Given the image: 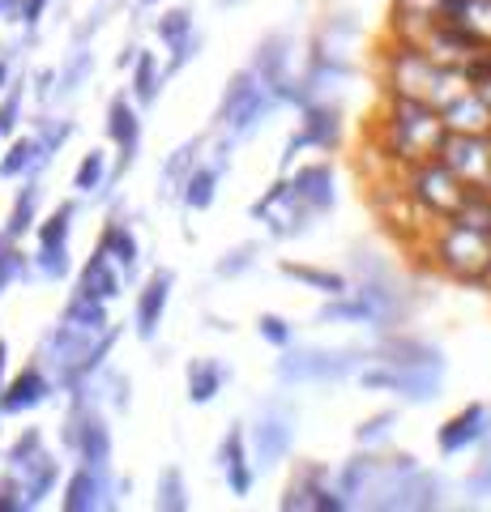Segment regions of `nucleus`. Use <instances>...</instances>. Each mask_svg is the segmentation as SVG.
Here are the masks:
<instances>
[{"mask_svg": "<svg viewBox=\"0 0 491 512\" xmlns=\"http://www.w3.org/2000/svg\"><path fill=\"white\" fill-rule=\"evenodd\" d=\"M385 86H389V94H398V99H415V103H427L436 111L449 99H457V94L474 90L462 69L440 64L427 52H419L415 43H402V39L385 56Z\"/></svg>", "mask_w": 491, "mask_h": 512, "instance_id": "nucleus-1", "label": "nucleus"}, {"mask_svg": "<svg viewBox=\"0 0 491 512\" xmlns=\"http://www.w3.org/2000/svg\"><path fill=\"white\" fill-rule=\"evenodd\" d=\"M445 133L449 128L440 120L436 107L389 94V107H385V116H380V141H385V154L398 167H415V163L436 158Z\"/></svg>", "mask_w": 491, "mask_h": 512, "instance_id": "nucleus-2", "label": "nucleus"}, {"mask_svg": "<svg viewBox=\"0 0 491 512\" xmlns=\"http://www.w3.org/2000/svg\"><path fill=\"white\" fill-rule=\"evenodd\" d=\"M406 299L402 291H393L385 274L359 278L355 286H346L342 295H329V303L316 320H338V325H372V329H393L406 320Z\"/></svg>", "mask_w": 491, "mask_h": 512, "instance_id": "nucleus-3", "label": "nucleus"}, {"mask_svg": "<svg viewBox=\"0 0 491 512\" xmlns=\"http://www.w3.org/2000/svg\"><path fill=\"white\" fill-rule=\"evenodd\" d=\"M278 107H282L278 94L244 64L240 73H231L223 99H218V107H214V133H227L231 141H244V137L257 133Z\"/></svg>", "mask_w": 491, "mask_h": 512, "instance_id": "nucleus-4", "label": "nucleus"}, {"mask_svg": "<svg viewBox=\"0 0 491 512\" xmlns=\"http://www.w3.org/2000/svg\"><path fill=\"white\" fill-rule=\"evenodd\" d=\"M363 363H372V350L363 346H282L278 359V380L282 384H325V380H346L355 376Z\"/></svg>", "mask_w": 491, "mask_h": 512, "instance_id": "nucleus-5", "label": "nucleus"}, {"mask_svg": "<svg viewBox=\"0 0 491 512\" xmlns=\"http://www.w3.org/2000/svg\"><path fill=\"white\" fill-rule=\"evenodd\" d=\"M436 265L457 282H491V227H462V222H440Z\"/></svg>", "mask_w": 491, "mask_h": 512, "instance_id": "nucleus-6", "label": "nucleus"}, {"mask_svg": "<svg viewBox=\"0 0 491 512\" xmlns=\"http://www.w3.org/2000/svg\"><path fill=\"white\" fill-rule=\"evenodd\" d=\"M406 192H410V201L419 205V214H427L432 222H449L479 188H470L462 175L449 171L440 158H427V163L410 167V188Z\"/></svg>", "mask_w": 491, "mask_h": 512, "instance_id": "nucleus-7", "label": "nucleus"}, {"mask_svg": "<svg viewBox=\"0 0 491 512\" xmlns=\"http://www.w3.org/2000/svg\"><path fill=\"white\" fill-rule=\"evenodd\" d=\"M359 384H363V389L393 393L406 406H427V402H436V397H440V389H445V372H436V367L376 363V367H359Z\"/></svg>", "mask_w": 491, "mask_h": 512, "instance_id": "nucleus-8", "label": "nucleus"}, {"mask_svg": "<svg viewBox=\"0 0 491 512\" xmlns=\"http://www.w3.org/2000/svg\"><path fill=\"white\" fill-rule=\"evenodd\" d=\"M342 146V107L338 103H329L325 94L321 99H312L299 107V133H291L287 141V150H282V171H291V163L304 150H338Z\"/></svg>", "mask_w": 491, "mask_h": 512, "instance_id": "nucleus-9", "label": "nucleus"}, {"mask_svg": "<svg viewBox=\"0 0 491 512\" xmlns=\"http://www.w3.org/2000/svg\"><path fill=\"white\" fill-rule=\"evenodd\" d=\"M248 444H252V466H257L261 474L274 470L287 461L291 444H295V410L287 402H269L257 423H252V431H244Z\"/></svg>", "mask_w": 491, "mask_h": 512, "instance_id": "nucleus-10", "label": "nucleus"}, {"mask_svg": "<svg viewBox=\"0 0 491 512\" xmlns=\"http://www.w3.org/2000/svg\"><path fill=\"white\" fill-rule=\"evenodd\" d=\"M77 201H60L39 227V248H35V269L47 282H65L73 274V256H69V235H73Z\"/></svg>", "mask_w": 491, "mask_h": 512, "instance_id": "nucleus-11", "label": "nucleus"}, {"mask_svg": "<svg viewBox=\"0 0 491 512\" xmlns=\"http://www.w3.org/2000/svg\"><path fill=\"white\" fill-rule=\"evenodd\" d=\"M248 214L252 218H261L265 227H269V235L274 239H295V235H308L312 231V222H316V214L308 210L304 201L291 192V184H287V175L265 192L261 201H252L248 205Z\"/></svg>", "mask_w": 491, "mask_h": 512, "instance_id": "nucleus-12", "label": "nucleus"}, {"mask_svg": "<svg viewBox=\"0 0 491 512\" xmlns=\"http://www.w3.org/2000/svg\"><path fill=\"white\" fill-rule=\"evenodd\" d=\"M436 158L462 175L470 188L491 197V133H445Z\"/></svg>", "mask_w": 491, "mask_h": 512, "instance_id": "nucleus-13", "label": "nucleus"}, {"mask_svg": "<svg viewBox=\"0 0 491 512\" xmlns=\"http://www.w3.org/2000/svg\"><path fill=\"white\" fill-rule=\"evenodd\" d=\"M282 508H299V512H342L351 508V500L334 487L325 466H299L295 478L287 483V495H282Z\"/></svg>", "mask_w": 491, "mask_h": 512, "instance_id": "nucleus-14", "label": "nucleus"}, {"mask_svg": "<svg viewBox=\"0 0 491 512\" xmlns=\"http://www.w3.org/2000/svg\"><path fill=\"white\" fill-rule=\"evenodd\" d=\"M154 35H158V43L167 47V69H163V77H176L188 60H197V52H201V30H197V22H193V9L188 5H176V9H167L163 18L154 22Z\"/></svg>", "mask_w": 491, "mask_h": 512, "instance_id": "nucleus-15", "label": "nucleus"}, {"mask_svg": "<svg viewBox=\"0 0 491 512\" xmlns=\"http://www.w3.org/2000/svg\"><path fill=\"white\" fill-rule=\"evenodd\" d=\"M107 137L116 141V171L107 175V188H112L124 171H129L137 163V150H141V116H137V103L129 99V94H116L112 103H107Z\"/></svg>", "mask_w": 491, "mask_h": 512, "instance_id": "nucleus-16", "label": "nucleus"}, {"mask_svg": "<svg viewBox=\"0 0 491 512\" xmlns=\"http://www.w3.org/2000/svg\"><path fill=\"white\" fill-rule=\"evenodd\" d=\"M487 436H491V406L470 402L466 410H457L453 419L440 423V431H436V448H440L445 457H462L466 448L483 444Z\"/></svg>", "mask_w": 491, "mask_h": 512, "instance_id": "nucleus-17", "label": "nucleus"}, {"mask_svg": "<svg viewBox=\"0 0 491 512\" xmlns=\"http://www.w3.org/2000/svg\"><path fill=\"white\" fill-rule=\"evenodd\" d=\"M52 393H56V380L43 372V363H30L9 384H0V419H13V414H26V410H39Z\"/></svg>", "mask_w": 491, "mask_h": 512, "instance_id": "nucleus-18", "label": "nucleus"}, {"mask_svg": "<svg viewBox=\"0 0 491 512\" xmlns=\"http://www.w3.org/2000/svg\"><path fill=\"white\" fill-rule=\"evenodd\" d=\"M171 286H176V274L163 265L146 278V286L137 291V308H133V325H137V338L141 342H154L158 338V325L167 316V303H171Z\"/></svg>", "mask_w": 491, "mask_h": 512, "instance_id": "nucleus-19", "label": "nucleus"}, {"mask_svg": "<svg viewBox=\"0 0 491 512\" xmlns=\"http://www.w3.org/2000/svg\"><path fill=\"white\" fill-rule=\"evenodd\" d=\"M218 470L227 474V487L231 495H252V483H257V466H252V453H248V436H244V423H231L223 444H218Z\"/></svg>", "mask_w": 491, "mask_h": 512, "instance_id": "nucleus-20", "label": "nucleus"}, {"mask_svg": "<svg viewBox=\"0 0 491 512\" xmlns=\"http://www.w3.org/2000/svg\"><path fill=\"white\" fill-rule=\"evenodd\" d=\"M9 474L18 478V487H22V504H26V508H35V504H43L47 495L56 491V483H60V461L47 453V448H39V453H30V457H22V461H13Z\"/></svg>", "mask_w": 491, "mask_h": 512, "instance_id": "nucleus-21", "label": "nucleus"}, {"mask_svg": "<svg viewBox=\"0 0 491 512\" xmlns=\"http://www.w3.org/2000/svg\"><path fill=\"white\" fill-rule=\"evenodd\" d=\"M287 184L308 210L321 218V214H334L338 205V188H334V167L329 163H308V167H295L287 171Z\"/></svg>", "mask_w": 491, "mask_h": 512, "instance_id": "nucleus-22", "label": "nucleus"}, {"mask_svg": "<svg viewBox=\"0 0 491 512\" xmlns=\"http://www.w3.org/2000/svg\"><path fill=\"white\" fill-rule=\"evenodd\" d=\"M112 470L77 466L69 487H65V508L69 512H90V508H112Z\"/></svg>", "mask_w": 491, "mask_h": 512, "instance_id": "nucleus-23", "label": "nucleus"}, {"mask_svg": "<svg viewBox=\"0 0 491 512\" xmlns=\"http://www.w3.org/2000/svg\"><path fill=\"white\" fill-rule=\"evenodd\" d=\"M99 252H103L107 261H112V265L120 269V278H124V282H133V278H137L141 244H137L133 227H129V222H124L120 214L107 218V227H103V235H99Z\"/></svg>", "mask_w": 491, "mask_h": 512, "instance_id": "nucleus-24", "label": "nucleus"}, {"mask_svg": "<svg viewBox=\"0 0 491 512\" xmlns=\"http://www.w3.org/2000/svg\"><path fill=\"white\" fill-rule=\"evenodd\" d=\"M372 359L376 363H398V367H436V372H445V355H440V346L406 338V333H389V338L372 350Z\"/></svg>", "mask_w": 491, "mask_h": 512, "instance_id": "nucleus-25", "label": "nucleus"}, {"mask_svg": "<svg viewBox=\"0 0 491 512\" xmlns=\"http://www.w3.org/2000/svg\"><path fill=\"white\" fill-rule=\"evenodd\" d=\"M440 120H445L449 133H491V107L479 90H466L440 107Z\"/></svg>", "mask_w": 491, "mask_h": 512, "instance_id": "nucleus-26", "label": "nucleus"}, {"mask_svg": "<svg viewBox=\"0 0 491 512\" xmlns=\"http://www.w3.org/2000/svg\"><path fill=\"white\" fill-rule=\"evenodd\" d=\"M248 69L261 77V82L274 90L282 77L291 73V39L282 35V30H274V35H265L257 47H252V60H248Z\"/></svg>", "mask_w": 491, "mask_h": 512, "instance_id": "nucleus-27", "label": "nucleus"}, {"mask_svg": "<svg viewBox=\"0 0 491 512\" xmlns=\"http://www.w3.org/2000/svg\"><path fill=\"white\" fill-rule=\"evenodd\" d=\"M223 175H227V167H218L214 158H210V163H205V158H201V163L184 175V184L176 188L180 205H184V210H193V214L210 210V205L218 201V180H223Z\"/></svg>", "mask_w": 491, "mask_h": 512, "instance_id": "nucleus-28", "label": "nucleus"}, {"mask_svg": "<svg viewBox=\"0 0 491 512\" xmlns=\"http://www.w3.org/2000/svg\"><path fill=\"white\" fill-rule=\"evenodd\" d=\"M184 380H188V402L210 406L214 397L231 384V367L223 359H193L188 363V372H184Z\"/></svg>", "mask_w": 491, "mask_h": 512, "instance_id": "nucleus-29", "label": "nucleus"}, {"mask_svg": "<svg viewBox=\"0 0 491 512\" xmlns=\"http://www.w3.org/2000/svg\"><path fill=\"white\" fill-rule=\"evenodd\" d=\"M77 291L90 295V299H99V303H112L124 291V278H120V269L107 261L99 248H94V256L82 265V274H77Z\"/></svg>", "mask_w": 491, "mask_h": 512, "instance_id": "nucleus-30", "label": "nucleus"}, {"mask_svg": "<svg viewBox=\"0 0 491 512\" xmlns=\"http://www.w3.org/2000/svg\"><path fill=\"white\" fill-rule=\"evenodd\" d=\"M376 483H380V457H372V448H363V453H355V457L338 470V478H334V487H338L351 504L359 500V495H368Z\"/></svg>", "mask_w": 491, "mask_h": 512, "instance_id": "nucleus-31", "label": "nucleus"}, {"mask_svg": "<svg viewBox=\"0 0 491 512\" xmlns=\"http://www.w3.org/2000/svg\"><path fill=\"white\" fill-rule=\"evenodd\" d=\"M133 90H129V99L141 107V111H150L154 103H158V94H163V69H158V56L154 52H137L133 56Z\"/></svg>", "mask_w": 491, "mask_h": 512, "instance_id": "nucleus-32", "label": "nucleus"}, {"mask_svg": "<svg viewBox=\"0 0 491 512\" xmlns=\"http://www.w3.org/2000/svg\"><path fill=\"white\" fill-rule=\"evenodd\" d=\"M65 325H73V329H82V333H103L112 320H107V303H99V299H90V295H82V291H73V299L65 303Z\"/></svg>", "mask_w": 491, "mask_h": 512, "instance_id": "nucleus-33", "label": "nucleus"}, {"mask_svg": "<svg viewBox=\"0 0 491 512\" xmlns=\"http://www.w3.org/2000/svg\"><path fill=\"white\" fill-rule=\"evenodd\" d=\"M47 167L39 163V150H35V137H18L13 146L0 158V180H26V175H43Z\"/></svg>", "mask_w": 491, "mask_h": 512, "instance_id": "nucleus-34", "label": "nucleus"}, {"mask_svg": "<svg viewBox=\"0 0 491 512\" xmlns=\"http://www.w3.org/2000/svg\"><path fill=\"white\" fill-rule=\"evenodd\" d=\"M278 269H282V278L304 282V286H312L316 295H342L346 286H351L346 274H334V269H316V265H299V261H282Z\"/></svg>", "mask_w": 491, "mask_h": 512, "instance_id": "nucleus-35", "label": "nucleus"}, {"mask_svg": "<svg viewBox=\"0 0 491 512\" xmlns=\"http://www.w3.org/2000/svg\"><path fill=\"white\" fill-rule=\"evenodd\" d=\"M90 73H94V52H86V43H82V47H73L69 64L56 73L52 94H56V99H69V94H77V90L90 82Z\"/></svg>", "mask_w": 491, "mask_h": 512, "instance_id": "nucleus-36", "label": "nucleus"}, {"mask_svg": "<svg viewBox=\"0 0 491 512\" xmlns=\"http://www.w3.org/2000/svg\"><path fill=\"white\" fill-rule=\"evenodd\" d=\"M35 214H39V175H26L18 201H13V214H9L5 235H9V239H22L30 227H35Z\"/></svg>", "mask_w": 491, "mask_h": 512, "instance_id": "nucleus-37", "label": "nucleus"}, {"mask_svg": "<svg viewBox=\"0 0 491 512\" xmlns=\"http://www.w3.org/2000/svg\"><path fill=\"white\" fill-rule=\"evenodd\" d=\"M205 141H210V137H193V141H184V146L171 150V158L163 163V184H167L171 192H176V188L184 184V175L205 158Z\"/></svg>", "mask_w": 491, "mask_h": 512, "instance_id": "nucleus-38", "label": "nucleus"}, {"mask_svg": "<svg viewBox=\"0 0 491 512\" xmlns=\"http://www.w3.org/2000/svg\"><path fill=\"white\" fill-rule=\"evenodd\" d=\"M73 137V124L69 120H39V133H35V150H39V163L47 167V163H52V158L60 154V150H65V141Z\"/></svg>", "mask_w": 491, "mask_h": 512, "instance_id": "nucleus-39", "label": "nucleus"}, {"mask_svg": "<svg viewBox=\"0 0 491 512\" xmlns=\"http://www.w3.org/2000/svg\"><path fill=\"white\" fill-rule=\"evenodd\" d=\"M73 188L82 192V197H90V192L107 188V154H103V150H90L82 163H77V171H73Z\"/></svg>", "mask_w": 491, "mask_h": 512, "instance_id": "nucleus-40", "label": "nucleus"}, {"mask_svg": "<svg viewBox=\"0 0 491 512\" xmlns=\"http://www.w3.org/2000/svg\"><path fill=\"white\" fill-rule=\"evenodd\" d=\"M158 508L167 512H184L188 508V491H184V474L176 466H167L163 474H158V495H154Z\"/></svg>", "mask_w": 491, "mask_h": 512, "instance_id": "nucleus-41", "label": "nucleus"}, {"mask_svg": "<svg viewBox=\"0 0 491 512\" xmlns=\"http://www.w3.org/2000/svg\"><path fill=\"white\" fill-rule=\"evenodd\" d=\"M26 274H30V269H26V256L18 248V239H9L5 231H0V295L9 291V282H18Z\"/></svg>", "mask_w": 491, "mask_h": 512, "instance_id": "nucleus-42", "label": "nucleus"}, {"mask_svg": "<svg viewBox=\"0 0 491 512\" xmlns=\"http://www.w3.org/2000/svg\"><path fill=\"white\" fill-rule=\"evenodd\" d=\"M22 103H26V77H9V94L0 99V137H9L22 124Z\"/></svg>", "mask_w": 491, "mask_h": 512, "instance_id": "nucleus-43", "label": "nucleus"}, {"mask_svg": "<svg viewBox=\"0 0 491 512\" xmlns=\"http://www.w3.org/2000/svg\"><path fill=\"white\" fill-rule=\"evenodd\" d=\"M393 423H398V414H393V410L372 414V419H363V423L355 427V444H359V448H380V444L389 440Z\"/></svg>", "mask_w": 491, "mask_h": 512, "instance_id": "nucleus-44", "label": "nucleus"}, {"mask_svg": "<svg viewBox=\"0 0 491 512\" xmlns=\"http://www.w3.org/2000/svg\"><path fill=\"white\" fill-rule=\"evenodd\" d=\"M257 252H261V244H240V248L223 252V261L214 265V274H218V278H240L244 269L257 265Z\"/></svg>", "mask_w": 491, "mask_h": 512, "instance_id": "nucleus-45", "label": "nucleus"}, {"mask_svg": "<svg viewBox=\"0 0 491 512\" xmlns=\"http://www.w3.org/2000/svg\"><path fill=\"white\" fill-rule=\"evenodd\" d=\"M257 333H261V342L278 346V350L295 342V325H291V320H282V316H274V312H265V316L257 320Z\"/></svg>", "mask_w": 491, "mask_h": 512, "instance_id": "nucleus-46", "label": "nucleus"}, {"mask_svg": "<svg viewBox=\"0 0 491 512\" xmlns=\"http://www.w3.org/2000/svg\"><path fill=\"white\" fill-rule=\"evenodd\" d=\"M466 491L470 495H491V444L483 448V457L474 461V470L466 478Z\"/></svg>", "mask_w": 491, "mask_h": 512, "instance_id": "nucleus-47", "label": "nucleus"}, {"mask_svg": "<svg viewBox=\"0 0 491 512\" xmlns=\"http://www.w3.org/2000/svg\"><path fill=\"white\" fill-rule=\"evenodd\" d=\"M47 5H52V0H22V5H18V22H22L26 30H30V35H35V26L43 22Z\"/></svg>", "mask_w": 491, "mask_h": 512, "instance_id": "nucleus-48", "label": "nucleus"}, {"mask_svg": "<svg viewBox=\"0 0 491 512\" xmlns=\"http://www.w3.org/2000/svg\"><path fill=\"white\" fill-rule=\"evenodd\" d=\"M26 504H22V487H18V478L9 474V483L0 487V512H22Z\"/></svg>", "mask_w": 491, "mask_h": 512, "instance_id": "nucleus-49", "label": "nucleus"}, {"mask_svg": "<svg viewBox=\"0 0 491 512\" xmlns=\"http://www.w3.org/2000/svg\"><path fill=\"white\" fill-rule=\"evenodd\" d=\"M52 86H56V69H43V73L35 77V94H39V103L52 99Z\"/></svg>", "mask_w": 491, "mask_h": 512, "instance_id": "nucleus-50", "label": "nucleus"}, {"mask_svg": "<svg viewBox=\"0 0 491 512\" xmlns=\"http://www.w3.org/2000/svg\"><path fill=\"white\" fill-rule=\"evenodd\" d=\"M9 77H13V47L5 56H0V94H5V86H9Z\"/></svg>", "mask_w": 491, "mask_h": 512, "instance_id": "nucleus-51", "label": "nucleus"}, {"mask_svg": "<svg viewBox=\"0 0 491 512\" xmlns=\"http://www.w3.org/2000/svg\"><path fill=\"white\" fill-rule=\"evenodd\" d=\"M5 367H9V342L0 338V384H5Z\"/></svg>", "mask_w": 491, "mask_h": 512, "instance_id": "nucleus-52", "label": "nucleus"}, {"mask_svg": "<svg viewBox=\"0 0 491 512\" xmlns=\"http://www.w3.org/2000/svg\"><path fill=\"white\" fill-rule=\"evenodd\" d=\"M218 5H223V9H235V5H240V0H218Z\"/></svg>", "mask_w": 491, "mask_h": 512, "instance_id": "nucleus-53", "label": "nucleus"}, {"mask_svg": "<svg viewBox=\"0 0 491 512\" xmlns=\"http://www.w3.org/2000/svg\"><path fill=\"white\" fill-rule=\"evenodd\" d=\"M141 5H158V0H141Z\"/></svg>", "mask_w": 491, "mask_h": 512, "instance_id": "nucleus-54", "label": "nucleus"}]
</instances>
